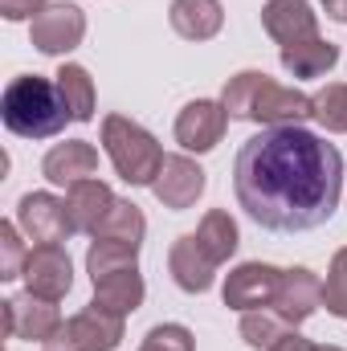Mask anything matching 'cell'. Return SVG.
I'll return each mask as SVG.
<instances>
[{
  "mask_svg": "<svg viewBox=\"0 0 347 351\" xmlns=\"http://www.w3.org/2000/svg\"><path fill=\"white\" fill-rule=\"evenodd\" d=\"M233 192L261 229L307 233L339 208L344 156L307 127H265L233 160Z\"/></svg>",
  "mask_w": 347,
  "mask_h": 351,
  "instance_id": "obj_1",
  "label": "cell"
},
{
  "mask_svg": "<svg viewBox=\"0 0 347 351\" xmlns=\"http://www.w3.org/2000/svg\"><path fill=\"white\" fill-rule=\"evenodd\" d=\"M221 106L229 110V119H246V123H258V127H302L307 119H315V98L311 94L282 86L261 70L233 74L221 90Z\"/></svg>",
  "mask_w": 347,
  "mask_h": 351,
  "instance_id": "obj_2",
  "label": "cell"
},
{
  "mask_svg": "<svg viewBox=\"0 0 347 351\" xmlns=\"http://www.w3.org/2000/svg\"><path fill=\"white\" fill-rule=\"evenodd\" d=\"M0 119L16 139H53L66 131V123H74L58 82H49L41 74H21L4 86Z\"/></svg>",
  "mask_w": 347,
  "mask_h": 351,
  "instance_id": "obj_3",
  "label": "cell"
},
{
  "mask_svg": "<svg viewBox=\"0 0 347 351\" xmlns=\"http://www.w3.org/2000/svg\"><path fill=\"white\" fill-rule=\"evenodd\" d=\"M102 152L115 164L119 180L131 184V188H152L160 168H164L160 139L127 114H106L102 119Z\"/></svg>",
  "mask_w": 347,
  "mask_h": 351,
  "instance_id": "obj_4",
  "label": "cell"
},
{
  "mask_svg": "<svg viewBox=\"0 0 347 351\" xmlns=\"http://www.w3.org/2000/svg\"><path fill=\"white\" fill-rule=\"evenodd\" d=\"M123 343V319L106 315L90 302L86 311H78L74 319H66L45 343L41 351H115Z\"/></svg>",
  "mask_w": 347,
  "mask_h": 351,
  "instance_id": "obj_5",
  "label": "cell"
},
{
  "mask_svg": "<svg viewBox=\"0 0 347 351\" xmlns=\"http://www.w3.org/2000/svg\"><path fill=\"white\" fill-rule=\"evenodd\" d=\"M29 37L37 45V53L45 58H62L70 49L82 45L86 37V12L70 0H58V4H45L33 21H29Z\"/></svg>",
  "mask_w": 347,
  "mask_h": 351,
  "instance_id": "obj_6",
  "label": "cell"
},
{
  "mask_svg": "<svg viewBox=\"0 0 347 351\" xmlns=\"http://www.w3.org/2000/svg\"><path fill=\"white\" fill-rule=\"evenodd\" d=\"M16 225L33 245H62L74 237L66 200H58L53 192H25L16 200Z\"/></svg>",
  "mask_w": 347,
  "mask_h": 351,
  "instance_id": "obj_7",
  "label": "cell"
},
{
  "mask_svg": "<svg viewBox=\"0 0 347 351\" xmlns=\"http://www.w3.org/2000/svg\"><path fill=\"white\" fill-rule=\"evenodd\" d=\"M282 274H286V269H278V265L246 262L225 278L221 298H225L229 311H241V315H246V311H265V306H274V298H278Z\"/></svg>",
  "mask_w": 347,
  "mask_h": 351,
  "instance_id": "obj_8",
  "label": "cell"
},
{
  "mask_svg": "<svg viewBox=\"0 0 347 351\" xmlns=\"http://www.w3.org/2000/svg\"><path fill=\"white\" fill-rule=\"evenodd\" d=\"M58 327H62V311H58V302L37 298V294H29V290L4 298V335H8V339L45 343Z\"/></svg>",
  "mask_w": 347,
  "mask_h": 351,
  "instance_id": "obj_9",
  "label": "cell"
},
{
  "mask_svg": "<svg viewBox=\"0 0 347 351\" xmlns=\"http://www.w3.org/2000/svg\"><path fill=\"white\" fill-rule=\"evenodd\" d=\"M225 127H229V110L213 98H196L176 114V143L184 152L204 156L225 139Z\"/></svg>",
  "mask_w": 347,
  "mask_h": 351,
  "instance_id": "obj_10",
  "label": "cell"
},
{
  "mask_svg": "<svg viewBox=\"0 0 347 351\" xmlns=\"http://www.w3.org/2000/svg\"><path fill=\"white\" fill-rule=\"evenodd\" d=\"M25 290L37 294V298H49V302H62L74 286V265L70 254L62 245H33L29 250V262H25Z\"/></svg>",
  "mask_w": 347,
  "mask_h": 351,
  "instance_id": "obj_11",
  "label": "cell"
},
{
  "mask_svg": "<svg viewBox=\"0 0 347 351\" xmlns=\"http://www.w3.org/2000/svg\"><path fill=\"white\" fill-rule=\"evenodd\" d=\"M204 184H208V180H204V168H200L192 156H164V168L156 176L152 192H156V200H160L164 208L184 213V208H192V204L200 200Z\"/></svg>",
  "mask_w": 347,
  "mask_h": 351,
  "instance_id": "obj_12",
  "label": "cell"
},
{
  "mask_svg": "<svg viewBox=\"0 0 347 351\" xmlns=\"http://www.w3.org/2000/svg\"><path fill=\"white\" fill-rule=\"evenodd\" d=\"M319 306H323V282H319V274L307 269V265L286 269V274H282V286H278V298H274V311H278L290 327H298V323H307Z\"/></svg>",
  "mask_w": 347,
  "mask_h": 351,
  "instance_id": "obj_13",
  "label": "cell"
},
{
  "mask_svg": "<svg viewBox=\"0 0 347 351\" xmlns=\"http://www.w3.org/2000/svg\"><path fill=\"white\" fill-rule=\"evenodd\" d=\"M98 172V147L86 139H66V143H53L41 160V176L58 188H74L82 180H94Z\"/></svg>",
  "mask_w": 347,
  "mask_h": 351,
  "instance_id": "obj_14",
  "label": "cell"
},
{
  "mask_svg": "<svg viewBox=\"0 0 347 351\" xmlns=\"http://www.w3.org/2000/svg\"><path fill=\"white\" fill-rule=\"evenodd\" d=\"M261 25H265V33H270L282 49L319 37V16H315V8H311L307 0H265Z\"/></svg>",
  "mask_w": 347,
  "mask_h": 351,
  "instance_id": "obj_15",
  "label": "cell"
},
{
  "mask_svg": "<svg viewBox=\"0 0 347 351\" xmlns=\"http://www.w3.org/2000/svg\"><path fill=\"white\" fill-rule=\"evenodd\" d=\"M143 294H147V286H143L139 265H127V269L94 278V306L106 311V315H119V319L135 315L143 306Z\"/></svg>",
  "mask_w": 347,
  "mask_h": 351,
  "instance_id": "obj_16",
  "label": "cell"
},
{
  "mask_svg": "<svg viewBox=\"0 0 347 351\" xmlns=\"http://www.w3.org/2000/svg\"><path fill=\"white\" fill-rule=\"evenodd\" d=\"M115 192H110V184H102L98 176L94 180H82V184H74V188H66V213H70V225H74V233H98V225L110 217V208H115Z\"/></svg>",
  "mask_w": 347,
  "mask_h": 351,
  "instance_id": "obj_17",
  "label": "cell"
},
{
  "mask_svg": "<svg viewBox=\"0 0 347 351\" xmlns=\"http://www.w3.org/2000/svg\"><path fill=\"white\" fill-rule=\"evenodd\" d=\"M168 269H172L176 286H180L184 294H204V290L213 286L217 262L200 250L196 233H184V237H176L172 250H168Z\"/></svg>",
  "mask_w": 347,
  "mask_h": 351,
  "instance_id": "obj_18",
  "label": "cell"
},
{
  "mask_svg": "<svg viewBox=\"0 0 347 351\" xmlns=\"http://www.w3.org/2000/svg\"><path fill=\"white\" fill-rule=\"evenodd\" d=\"M168 21L184 41H213L225 25L221 0H172Z\"/></svg>",
  "mask_w": 347,
  "mask_h": 351,
  "instance_id": "obj_19",
  "label": "cell"
},
{
  "mask_svg": "<svg viewBox=\"0 0 347 351\" xmlns=\"http://www.w3.org/2000/svg\"><path fill=\"white\" fill-rule=\"evenodd\" d=\"M282 66H286L294 78H323V74H331V70L339 66V45H335V41H323V37L286 45V49H282Z\"/></svg>",
  "mask_w": 347,
  "mask_h": 351,
  "instance_id": "obj_20",
  "label": "cell"
},
{
  "mask_svg": "<svg viewBox=\"0 0 347 351\" xmlns=\"http://www.w3.org/2000/svg\"><path fill=\"white\" fill-rule=\"evenodd\" d=\"M196 241H200V250H204L213 262L225 265L237 254L241 233H237V221H233L225 208H213V213H204V221L196 225Z\"/></svg>",
  "mask_w": 347,
  "mask_h": 351,
  "instance_id": "obj_21",
  "label": "cell"
},
{
  "mask_svg": "<svg viewBox=\"0 0 347 351\" xmlns=\"http://www.w3.org/2000/svg\"><path fill=\"white\" fill-rule=\"evenodd\" d=\"M53 78H58V90H62L74 123H90L94 119V78H90V70L78 66V62H66Z\"/></svg>",
  "mask_w": 347,
  "mask_h": 351,
  "instance_id": "obj_22",
  "label": "cell"
},
{
  "mask_svg": "<svg viewBox=\"0 0 347 351\" xmlns=\"http://www.w3.org/2000/svg\"><path fill=\"white\" fill-rule=\"evenodd\" d=\"M143 233H147V221L139 213V204L131 200H115L110 217L98 225L94 237H106V241H127V245H143Z\"/></svg>",
  "mask_w": 347,
  "mask_h": 351,
  "instance_id": "obj_23",
  "label": "cell"
},
{
  "mask_svg": "<svg viewBox=\"0 0 347 351\" xmlns=\"http://www.w3.org/2000/svg\"><path fill=\"white\" fill-rule=\"evenodd\" d=\"M290 331H294V327H290L274 306H265V311H246V315H241V339L258 351H270L282 335H290Z\"/></svg>",
  "mask_w": 347,
  "mask_h": 351,
  "instance_id": "obj_24",
  "label": "cell"
},
{
  "mask_svg": "<svg viewBox=\"0 0 347 351\" xmlns=\"http://www.w3.org/2000/svg\"><path fill=\"white\" fill-rule=\"evenodd\" d=\"M139 262V245H127V241H106V237H94V245L86 250V269L90 282L102 278V274H115V269H127V265Z\"/></svg>",
  "mask_w": 347,
  "mask_h": 351,
  "instance_id": "obj_25",
  "label": "cell"
},
{
  "mask_svg": "<svg viewBox=\"0 0 347 351\" xmlns=\"http://www.w3.org/2000/svg\"><path fill=\"white\" fill-rule=\"evenodd\" d=\"M311 98H315V123L335 135H347V82H327Z\"/></svg>",
  "mask_w": 347,
  "mask_h": 351,
  "instance_id": "obj_26",
  "label": "cell"
},
{
  "mask_svg": "<svg viewBox=\"0 0 347 351\" xmlns=\"http://www.w3.org/2000/svg\"><path fill=\"white\" fill-rule=\"evenodd\" d=\"M25 262H29V250L21 241V225L16 221H4L0 225V282H12L25 274Z\"/></svg>",
  "mask_w": 347,
  "mask_h": 351,
  "instance_id": "obj_27",
  "label": "cell"
},
{
  "mask_svg": "<svg viewBox=\"0 0 347 351\" xmlns=\"http://www.w3.org/2000/svg\"><path fill=\"white\" fill-rule=\"evenodd\" d=\"M323 306L335 315V319H347V245L331 258L327 265V282H323Z\"/></svg>",
  "mask_w": 347,
  "mask_h": 351,
  "instance_id": "obj_28",
  "label": "cell"
},
{
  "mask_svg": "<svg viewBox=\"0 0 347 351\" xmlns=\"http://www.w3.org/2000/svg\"><path fill=\"white\" fill-rule=\"evenodd\" d=\"M139 351H196V339L184 323H160L143 335Z\"/></svg>",
  "mask_w": 347,
  "mask_h": 351,
  "instance_id": "obj_29",
  "label": "cell"
},
{
  "mask_svg": "<svg viewBox=\"0 0 347 351\" xmlns=\"http://www.w3.org/2000/svg\"><path fill=\"white\" fill-rule=\"evenodd\" d=\"M49 0H0V16L4 21H33Z\"/></svg>",
  "mask_w": 347,
  "mask_h": 351,
  "instance_id": "obj_30",
  "label": "cell"
},
{
  "mask_svg": "<svg viewBox=\"0 0 347 351\" xmlns=\"http://www.w3.org/2000/svg\"><path fill=\"white\" fill-rule=\"evenodd\" d=\"M270 351H315V343H311V339H302L298 331H290V335H282Z\"/></svg>",
  "mask_w": 347,
  "mask_h": 351,
  "instance_id": "obj_31",
  "label": "cell"
},
{
  "mask_svg": "<svg viewBox=\"0 0 347 351\" xmlns=\"http://www.w3.org/2000/svg\"><path fill=\"white\" fill-rule=\"evenodd\" d=\"M323 8H327V16H331V21L347 25V0H323Z\"/></svg>",
  "mask_w": 347,
  "mask_h": 351,
  "instance_id": "obj_32",
  "label": "cell"
},
{
  "mask_svg": "<svg viewBox=\"0 0 347 351\" xmlns=\"http://www.w3.org/2000/svg\"><path fill=\"white\" fill-rule=\"evenodd\" d=\"M315 351H344V348H331V343H315Z\"/></svg>",
  "mask_w": 347,
  "mask_h": 351,
  "instance_id": "obj_33",
  "label": "cell"
}]
</instances>
